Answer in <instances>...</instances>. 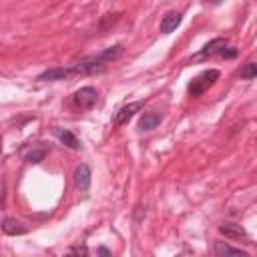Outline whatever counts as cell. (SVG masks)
Masks as SVG:
<instances>
[{"mask_svg":"<svg viewBox=\"0 0 257 257\" xmlns=\"http://www.w3.org/2000/svg\"><path fill=\"white\" fill-rule=\"evenodd\" d=\"M213 251H215V257H251L247 251L243 249H237L225 241H215L213 243Z\"/></svg>","mask_w":257,"mask_h":257,"instance_id":"cell-4","label":"cell"},{"mask_svg":"<svg viewBox=\"0 0 257 257\" xmlns=\"http://www.w3.org/2000/svg\"><path fill=\"white\" fill-rule=\"evenodd\" d=\"M44 157H46V149L40 147V145H32V147L22 151V159L26 163H40Z\"/></svg>","mask_w":257,"mask_h":257,"instance_id":"cell-9","label":"cell"},{"mask_svg":"<svg viewBox=\"0 0 257 257\" xmlns=\"http://www.w3.org/2000/svg\"><path fill=\"white\" fill-rule=\"evenodd\" d=\"M74 185L80 191H86L90 187V169L88 165H78L74 171Z\"/></svg>","mask_w":257,"mask_h":257,"instance_id":"cell-7","label":"cell"},{"mask_svg":"<svg viewBox=\"0 0 257 257\" xmlns=\"http://www.w3.org/2000/svg\"><path fill=\"white\" fill-rule=\"evenodd\" d=\"M221 56H223V58H235V56H237V48H225V50L221 52Z\"/></svg>","mask_w":257,"mask_h":257,"instance_id":"cell-16","label":"cell"},{"mask_svg":"<svg viewBox=\"0 0 257 257\" xmlns=\"http://www.w3.org/2000/svg\"><path fill=\"white\" fill-rule=\"evenodd\" d=\"M219 78V70H215V68H209V70H203L201 74H197L191 82H189V94L191 96H201L209 86H213L215 84V80Z\"/></svg>","mask_w":257,"mask_h":257,"instance_id":"cell-1","label":"cell"},{"mask_svg":"<svg viewBox=\"0 0 257 257\" xmlns=\"http://www.w3.org/2000/svg\"><path fill=\"white\" fill-rule=\"evenodd\" d=\"M64 257H88L86 255V247H74L70 253H66Z\"/></svg>","mask_w":257,"mask_h":257,"instance_id":"cell-15","label":"cell"},{"mask_svg":"<svg viewBox=\"0 0 257 257\" xmlns=\"http://www.w3.org/2000/svg\"><path fill=\"white\" fill-rule=\"evenodd\" d=\"M219 231H221L225 237H229V239H243V241H247V239H249L247 231H245L241 225L225 223V225H221V227H219Z\"/></svg>","mask_w":257,"mask_h":257,"instance_id":"cell-8","label":"cell"},{"mask_svg":"<svg viewBox=\"0 0 257 257\" xmlns=\"http://www.w3.org/2000/svg\"><path fill=\"white\" fill-rule=\"evenodd\" d=\"M181 20H183V14L181 12H167L163 16V20H161V32L163 34H171L181 24Z\"/></svg>","mask_w":257,"mask_h":257,"instance_id":"cell-6","label":"cell"},{"mask_svg":"<svg viewBox=\"0 0 257 257\" xmlns=\"http://www.w3.org/2000/svg\"><path fill=\"white\" fill-rule=\"evenodd\" d=\"M2 231H4L6 235H24L28 229H26L24 223H20V221H16V219H10V217H4V221H2Z\"/></svg>","mask_w":257,"mask_h":257,"instance_id":"cell-10","label":"cell"},{"mask_svg":"<svg viewBox=\"0 0 257 257\" xmlns=\"http://www.w3.org/2000/svg\"><path fill=\"white\" fill-rule=\"evenodd\" d=\"M70 74H72L70 68H50V70H44L42 74H38V80H62Z\"/></svg>","mask_w":257,"mask_h":257,"instance_id":"cell-12","label":"cell"},{"mask_svg":"<svg viewBox=\"0 0 257 257\" xmlns=\"http://www.w3.org/2000/svg\"><path fill=\"white\" fill-rule=\"evenodd\" d=\"M143 106H145V100H135V102H128V104L120 106V108L116 110L114 118H112V124H114V126H120V124L128 122V120L135 116V112H139Z\"/></svg>","mask_w":257,"mask_h":257,"instance_id":"cell-3","label":"cell"},{"mask_svg":"<svg viewBox=\"0 0 257 257\" xmlns=\"http://www.w3.org/2000/svg\"><path fill=\"white\" fill-rule=\"evenodd\" d=\"M54 135H56V137L60 139V143L66 145L68 149H78V147H80L78 139H76L70 131H66V128H54Z\"/></svg>","mask_w":257,"mask_h":257,"instance_id":"cell-13","label":"cell"},{"mask_svg":"<svg viewBox=\"0 0 257 257\" xmlns=\"http://www.w3.org/2000/svg\"><path fill=\"white\" fill-rule=\"evenodd\" d=\"M239 74H241V78H253V76H257V64H255V62L245 64Z\"/></svg>","mask_w":257,"mask_h":257,"instance_id":"cell-14","label":"cell"},{"mask_svg":"<svg viewBox=\"0 0 257 257\" xmlns=\"http://www.w3.org/2000/svg\"><path fill=\"white\" fill-rule=\"evenodd\" d=\"M227 48V40L225 38H215V40H211L209 44H205L203 46V50L199 52V56L201 58H209V56H221V52Z\"/></svg>","mask_w":257,"mask_h":257,"instance_id":"cell-5","label":"cell"},{"mask_svg":"<svg viewBox=\"0 0 257 257\" xmlns=\"http://www.w3.org/2000/svg\"><path fill=\"white\" fill-rule=\"evenodd\" d=\"M159 122H161V114L159 112H145L143 116H141V120H139V128L141 131H153V128H157L159 126Z\"/></svg>","mask_w":257,"mask_h":257,"instance_id":"cell-11","label":"cell"},{"mask_svg":"<svg viewBox=\"0 0 257 257\" xmlns=\"http://www.w3.org/2000/svg\"><path fill=\"white\" fill-rule=\"evenodd\" d=\"M96 255H98V257H112V255H110V251H108L106 247H98Z\"/></svg>","mask_w":257,"mask_h":257,"instance_id":"cell-17","label":"cell"},{"mask_svg":"<svg viewBox=\"0 0 257 257\" xmlns=\"http://www.w3.org/2000/svg\"><path fill=\"white\" fill-rule=\"evenodd\" d=\"M96 100H98V92L92 86H82V88H78L72 94V106L74 108H80V110L92 108L96 104Z\"/></svg>","mask_w":257,"mask_h":257,"instance_id":"cell-2","label":"cell"},{"mask_svg":"<svg viewBox=\"0 0 257 257\" xmlns=\"http://www.w3.org/2000/svg\"><path fill=\"white\" fill-rule=\"evenodd\" d=\"M177 257H183V255H177Z\"/></svg>","mask_w":257,"mask_h":257,"instance_id":"cell-18","label":"cell"}]
</instances>
